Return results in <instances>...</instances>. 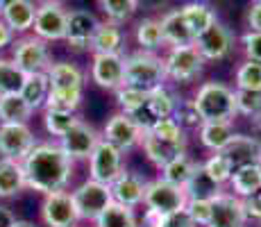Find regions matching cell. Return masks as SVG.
Here are the masks:
<instances>
[{
  "mask_svg": "<svg viewBox=\"0 0 261 227\" xmlns=\"http://www.w3.org/2000/svg\"><path fill=\"white\" fill-rule=\"evenodd\" d=\"M25 186L28 184H25V173H23L21 161L0 159V198L5 200L16 198Z\"/></svg>",
  "mask_w": 261,
  "mask_h": 227,
  "instance_id": "25",
  "label": "cell"
},
{
  "mask_svg": "<svg viewBox=\"0 0 261 227\" xmlns=\"http://www.w3.org/2000/svg\"><path fill=\"white\" fill-rule=\"evenodd\" d=\"M34 145V132L28 128V123L0 125V159L23 161Z\"/></svg>",
  "mask_w": 261,
  "mask_h": 227,
  "instance_id": "10",
  "label": "cell"
},
{
  "mask_svg": "<svg viewBox=\"0 0 261 227\" xmlns=\"http://www.w3.org/2000/svg\"><path fill=\"white\" fill-rule=\"evenodd\" d=\"M177 103L179 100L175 98L166 87H159V89L150 91L148 105H145V107H148V112L154 116V120H162V118H173Z\"/></svg>",
  "mask_w": 261,
  "mask_h": 227,
  "instance_id": "32",
  "label": "cell"
},
{
  "mask_svg": "<svg viewBox=\"0 0 261 227\" xmlns=\"http://www.w3.org/2000/svg\"><path fill=\"white\" fill-rule=\"evenodd\" d=\"M12 62L16 64L25 75L48 73V68L53 66L48 45L39 37H23V39H18V41H14L12 43Z\"/></svg>",
  "mask_w": 261,
  "mask_h": 227,
  "instance_id": "5",
  "label": "cell"
},
{
  "mask_svg": "<svg viewBox=\"0 0 261 227\" xmlns=\"http://www.w3.org/2000/svg\"><path fill=\"white\" fill-rule=\"evenodd\" d=\"M148 95H150L148 91L134 89V87H120L116 91V103H118V107L123 109V114H132L148 105Z\"/></svg>",
  "mask_w": 261,
  "mask_h": 227,
  "instance_id": "39",
  "label": "cell"
},
{
  "mask_svg": "<svg viewBox=\"0 0 261 227\" xmlns=\"http://www.w3.org/2000/svg\"><path fill=\"white\" fill-rule=\"evenodd\" d=\"M166 62V78L175 80V82L189 84L202 73L204 59L198 53L195 45H184V48H170Z\"/></svg>",
  "mask_w": 261,
  "mask_h": 227,
  "instance_id": "9",
  "label": "cell"
},
{
  "mask_svg": "<svg viewBox=\"0 0 261 227\" xmlns=\"http://www.w3.org/2000/svg\"><path fill=\"white\" fill-rule=\"evenodd\" d=\"M187 193L179 186H173L168 182H164L162 178L148 182L145 186V195H143V205L148 207V211H154L159 216H170L175 211L187 209Z\"/></svg>",
  "mask_w": 261,
  "mask_h": 227,
  "instance_id": "6",
  "label": "cell"
},
{
  "mask_svg": "<svg viewBox=\"0 0 261 227\" xmlns=\"http://www.w3.org/2000/svg\"><path fill=\"white\" fill-rule=\"evenodd\" d=\"M98 28H100V21L95 18L93 12H89V9H73V12H68V28H66V39L64 41L71 45L73 50H77V53L89 50Z\"/></svg>",
  "mask_w": 261,
  "mask_h": 227,
  "instance_id": "16",
  "label": "cell"
},
{
  "mask_svg": "<svg viewBox=\"0 0 261 227\" xmlns=\"http://www.w3.org/2000/svg\"><path fill=\"white\" fill-rule=\"evenodd\" d=\"M243 209H245V216H248V218L261 220V203H259L257 195H252V198H245L243 200Z\"/></svg>",
  "mask_w": 261,
  "mask_h": 227,
  "instance_id": "49",
  "label": "cell"
},
{
  "mask_svg": "<svg viewBox=\"0 0 261 227\" xmlns=\"http://www.w3.org/2000/svg\"><path fill=\"white\" fill-rule=\"evenodd\" d=\"M195 170V161H191L187 155L175 161H170L168 166H164L162 168V180L168 182V184L173 186H179V189H184L187 186V182L191 180V175H193Z\"/></svg>",
  "mask_w": 261,
  "mask_h": 227,
  "instance_id": "36",
  "label": "cell"
},
{
  "mask_svg": "<svg viewBox=\"0 0 261 227\" xmlns=\"http://www.w3.org/2000/svg\"><path fill=\"white\" fill-rule=\"evenodd\" d=\"M164 227H198V225L191 220L187 209H182V211H175V214L166 216V218H164Z\"/></svg>",
  "mask_w": 261,
  "mask_h": 227,
  "instance_id": "47",
  "label": "cell"
},
{
  "mask_svg": "<svg viewBox=\"0 0 261 227\" xmlns=\"http://www.w3.org/2000/svg\"><path fill=\"white\" fill-rule=\"evenodd\" d=\"M123 30H120V25H114V23H100L98 32L93 34L91 39V45H89V50H91L93 55H120V48H123Z\"/></svg>",
  "mask_w": 261,
  "mask_h": 227,
  "instance_id": "24",
  "label": "cell"
},
{
  "mask_svg": "<svg viewBox=\"0 0 261 227\" xmlns=\"http://www.w3.org/2000/svg\"><path fill=\"white\" fill-rule=\"evenodd\" d=\"M243 200L234 193H220L212 200V218L207 227H245Z\"/></svg>",
  "mask_w": 261,
  "mask_h": 227,
  "instance_id": "18",
  "label": "cell"
},
{
  "mask_svg": "<svg viewBox=\"0 0 261 227\" xmlns=\"http://www.w3.org/2000/svg\"><path fill=\"white\" fill-rule=\"evenodd\" d=\"M198 116L202 123H232L237 116V98L234 89L223 82H204L193 98Z\"/></svg>",
  "mask_w": 261,
  "mask_h": 227,
  "instance_id": "3",
  "label": "cell"
},
{
  "mask_svg": "<svg viewBox=\"0 0 261 227\" xmlns=\"http://www.w3.org/2000/svg\"><path fill=\"white\" fill-rule=\"evenodd\" d=\"M225 159L229 161L232 170L245 168V166H257L261 164V143L254 136L248 134H234L229 145L223 150Z\"/></svg>",
  "mask_w": 261,
  "mask_h": 227,
  "instance_id": "19",
  "label": "cell"
},
{
  "mask_svg": "<svg viewBox=\"0 0 261 227\" xmlns=\"http://www.w3.org/2000/svg\"><path fill=\"white\" fill-rule=\"evenodd\" d=\"M248 25L250 32H261V0L250 5L248 9Z\"/></svg>",
  "mask_w": 261,
  "mask_h": 227,
  "instance_id": "48",
  "label": "cell"
},
{
  "mask_svg": "<svg viewBox=\"0 0 261 227\" xmlns=\"http://www.w3.org/2000/svg\"><path fill=\"white\" fill-rule=\"evenodd\" d=\"M145 186H148V182H145L141 175L123 170V173L118 175V180L114 182L109 189H112L114 203H118V205H123V207H129V209H134V207L143 205Z\"/></svg>",
  "mask_w": 261,
  "mask_h": 227,
  "instance_id": "20",
  "label": "cell"
},
{
  "mask_svg": "<svg viewBox=\"0 0 261 227\" xmlns=\"http://www.w3.org/2000/svg\"><path fill=\"white\" fill-rule=\"evenodd\" d=\"M73 203L77 207L80 220H93L114 203L112 198V189L107 184H100V182L87 180L84 184H80L73 191Z\"/></svg>",
  "mask_w": 261,
  "mask_h": 227,
  "instance_id": "8",
  "label": "cell"
},
{
  "mask_svg": "<svg viewBox=\"0 0 261 227\" xmlns=\"http://www.w3.org/2000/svg\"><path fill=\"white\" fill-rule=\"evenodd\" d=\"M137 41L143 48V53H152V50L164 45V34H162V23L157 18H143L137 25Z\"/></svg>",
  "mask_w": 261,
  "mask_h": 227,
  "instance_id": "35",
  "label": "cell"
},
{
  "mask_svg": "<svg viewBox=\"0 0 261 227\" xmlns=\"http://www.w3.org/2000/svg\"><path fill=\"white\" fill-rule=\"evenodd\" d=\"M257 198H259V203H261V191H259V193H257Z\"/></svg>",
  "mask_w": 261,
  "mask_h": 227,
  "instance_id": "55",
  "label": "cell"
},
{
  "mask_svg": "<svg viewBox=\"0 0 261 227\" xmlns=\"http://www.w3.org/2000/svg\"><path fill=\"white\" fill-rule=\"evenodd\" d=\"M182 16H184V21L189 23L191 32H193L195 37H200L209 25H214L216 21H218V18H216V12L212 9V5H207V3H189V5H184Z\"/></svg>",
  "mask_w": 261,
  "mask_h": 227,
  "instance_id": "30",
  "label": "cell"
},
{
  "mask_svg": "<svg viewBox=\"0 0 261 227\" xmlns=\"http://www.w3.org/2000/svg\"><path fill=\"white\" fill-rule=\"evenodd\" d=\"M16 223V216L9 207H0V227H12Z\"/></svg>",
  "mask_w": 261,
  "mask_h": 227,
  "instance_id": "52",
  "label": "cell"
},
{
  "mask_svg": "<svg viewBox=\"0 0 261 227\" xmlns=\"http://www.w3.org/2000/svg\"><path fill=\"white\" fill-rule=\"evenodd\" d=\"M34 112L25 105L21 95H0V125L12 123H28V118Z\"/></svg>",
  "mask_w": 261,
  "mask_h": 227,
  "instance_id": "31",
  "label": "cell"
},
{
  "mask_svg": "<svg viewBox=\"0 0 261 227\" xmlns=\"http://www.w3.org/2000/svg\"><path fill=\"white\" fill-rule=\"evenodd\" d=\"M91 78L98 87L118 91L125 87V57L123 55H93Z\"/></svg>",
  "mask_w": 261,
  "mask_h": 227,
  "instance_id": "17",
  "label": "cell"
},
{
  "mask_svg": "<svg viewBox=\"0 0 261 227\" xmlns=\"http://www.w3.org/2000/svg\"><path fill=\"white\" fill-rule=\"evenodd\" d=\"M166 80V62L154 53H134L125 57V87L141 91H154L164 87Z\"/></svg>",
  "mask_w": 261,
  "mask_h": 227,
  "instance_id": "4",
  "label": "cell"
},
{
  "mask_svg": "<svg viewBox=\"0 0 261 227\" xmlns=\"http://www.w3.org/2000/svg\"><path fill=\"white\" fill-rule=\"evenodd\" d=\"M237 98V114H243L248 118H261V91H234Z\"/></svg>",
  "mask_w": 261,
  "mask_h": 227,
  "instance_id": "40",
  "label": "cell"
},
{
  "mask_svg": "<svg viewBox=\"0 0 261 227\" xmlns=\"http://www.w3.org/2000/svg\"><path fill=\"white\" fill-rule=\"evenodd\" d=\"M89 173H91L93 182L112 186L118 180V175L123 173V155L107 141H100L93 155L89 157Z\"/></svg>",
  "mask_w": 261,
  "mask_h": 227,
  "instance_id": "11",
  "label": "cell"
},
{
  "mask_svg": "<svg viewBox=\"0 0 261 227\" xmlns=\"http://www.w3.org/2000/svg\"><path fill=\"white\" fill-rule=\"evenodd\" d=\"M12 227H37V225H34L32 220H18V218H16V223H14Z\"/></svg>",
  "mask_w": 261,
  "mask_h": 227,
  "instance_id": "53",
  "label": "cell"
},
{
  "mask_svg": "<svg viewBox=\"0 0 261 227\" xmlns=\"http://www.w3.org/2000/svg\"><path fill=\"white\" fill-rule=\"evenodd\" d=\"M100 141H102V136L98 134V130H95L93 125L84 123V120H77V125H73V128L59 139V148L73 161L89 159Z\"/></svg>",
  "mask_w": 261,
  "mask_h": 227,
  "instance_id": "13",
  "label": "cell"
},
{
  "mask_svg": "<svg viewBox=\"0 0 261 227\" xmlns=\"http://www.w3.org/2000/svg\"><path fill=\"white\" fill-rule=\"evenodd\" d=\"M21 98L25 100L32 112H37L39 107H46V100L50 95V82H48V75L46 73H32V75H25V82L21 89Z\"/></svg>",
  "mask_w": 261,
  "mask_h": 227,
  "instance_id": "26",
  "label": "cell"
},
{
  "mask_svg": "<svg viewBox=\"0 0 261 227\" xmlns=\"http://www.w3.org/2000/svg\"><path fill=\"white\" fill-rule=\"evenodd\" d=\"M21 166L28 189L43 195L66 191L73 178V159L66 157L64 150L55 143H37L32 153L21 161Z\"/></svg>",
  "mask_w": 261,
  "mask_h": 227,
  "instance_id": "1",
  "label": "cell"
},
{
  "mask_svg": "<svg viewBox=\"0 0 261 227\" xmlns=\"http://www.w3.org/2000/svg\"><path fill=\"white\" fill-rule=\"evenodd\" d=\"M95 227H139V225H137L134 209L123 207L118 203H112L95 218Z\"/></svg>",
  "mask_w": 261,
  "mask_h": 227,
  "instance_id": "33",
  "label": "cell"
},
{
  "mask_svg": "<svg viewBox=\"0 0 261 227\" xmlns=\"http://www.w3.org/2000/svg\"><path fill=\"white\" fill-rule=\"evenodd\" d=\"M195 48L202 55V59H212V62H218V59H225L229 55L234 45V34L227 25H223L220 21H216L214 25H209L200 37H195Z\"/></svg>",
  "mask_w": 261,
  "mask_h": 227,
  "instance_id": "15",
  "label": "cell"
},
{
  "mask_svg": "<svg viewBox=\"0 0 261 227\" xmlns=\"http://www.w3.org/2000/svg\"><path fill=\"white\" fill-rule=\"evenodd\" d=\"M150 134L157 136L162 141H173V143H187V134L184 130L175 123V118H162L154 120V125L150 128Z\"/></svg>",
  "mask_w": 261,
  "mask_h": 227,
  "instance_id": "42",
  "label": "cell"
},
{
  "mask_svg": "<svg viewBox=\"0 0 261 227\" xmlns=\"http://www.w3.org/2000/svg\"><path fill=\"white\" fill-rule=\"evenodd\" d=\"M237 89L241 91H261V64L243 62L237 70Z\"/></svg>",
  "mask_w": 261,
  "mask_h": 227,
  "instance_id": "41",
  "label": "cell"
},
{
  "mask_svg": "<svg viewBox=\"0 0 261 227\" xmlns=\"http://www.w3.org/2000/svg\"><path fill=\"white\" fill-rule=\"evenodd\" d=\"M162 34L164 43H168L170 48H184V45L195 43V34L191 32L189 23L184 21L182 9H170L162 16Z\"/></svg>",
  "mask_w": 261,
  "mask_h": 227,
  "instance_id": "23",
  "label": "cell"
},
{
  "mask_svg": "<svg viewBox=\"0 0 261 227\" xmlns=\"http://www.w3.org/2000/svg\"><path fill=\"white\" fill-rule=\"evenodd\" d=\"M25 82V73L12 59H0V95L21 93Z\"/></svg>",
  "mask_w": 261,
  "mask_h": 227,
  "instance_id": "34",
  "label": "cell"
},
{
  "mask_svg": "<svg viewBox=\"0 0 261 227\" xmlns=\"http://www.w3.org/2000/svg\"><path fill=\"white\" fill-rule=\"evenodd\" d=\"M100 9L105 12V16L109 18V23L120 25L134 16V12L139 9L137 0H102Z\"/></svg>",
  "mask_w": 261,
  "mask_h": 227,
  "instance_id": "38",
  "label": "cell"
},
{
  "mask_svg": "<svg viewBox=\"0 0 261 227\" xmlns=\"http://www.w3.org/2000/svg\"><path fill=\"white\" fill-rule=\"evenodd\" d=\"M68 28V9L62 3H41L37 5V16H34V37L41 41H62L66 39Z\"/></svg>",
  "mask_w": 261,
  "mask_h": 227,
  "instance_id": "7",
  "label": "cell"
},
{
  "mask_svg": "<svg viewBox=\"0 0 261 227\" xmlns=\"http://www.w3.org/2000/svg\"><path fill=\"white\" fill-rule=\"evenodd\" d=\"M141 139H143V132L134 125V120L123 112L114 114L102 130V141H107L109 145H114L120 155H125L132 148H137V145L141 143Z\"/></svg>",
  "mask_w": 261,
  "mask_h": 227,
  "instance_id": "14",
  "label": "cell"
},
{
  "mask_svg": "<svg viewBox=\"0 0 261 227\" xmlns=\"http://www.w3.org/2000/svg\"><path fill=\"white\" fill-rule=\"evenodd\" d=\"M37 16V5L30 0H9L0 3V18L5 21L12 32H28L34 25Z\"/></svg>",
  "mask_w": 261,
  "mask_h": 227,
  "instance_id": "22",
  "label": "cell"
},
{
  "mask_svg": "<svg viewBox=\"0 0 261 227\" xmlns=\"http://www.w3.org/2000/svg\"><path fill=\"white\" fill-rule=\"evenodd\" d=\"M202 168H204V173L212 178L216 184H223V182H229V178H232V166H229V161L225 159V155L223 153H216L212 155L207 161L202 164Z\"/></svg>",
  "mask_w": 261,
  "mask_h": 227,
  "instance_id": "43",
  "label": "cell"
},
{
  "mask_svg": "<svg viewBox=\"0 0 261 227\" xmlns=\"http://www.w3.org/2000/svg\"><path fill=\"white\" fill-rule=\"evenodd\" d=\"M41 218L48 227H77L80 214L73 203V193L57 191L46 195L41 205Z\"/></svg>",
  "mask_w": 261,
  "mask_h": 227,
  "instance_id": "12",
  "label": "cell"
},
{
  "mask_svg": "<svg viewBox=\"0 0 261 227\" xmlns=\"http://www.w3.org/2000/svg\"><path fill=\"white\" fill-rule=\"evenodd\" d=\"M164 218H166V216H159V214H154V211L145 209V214H143V227H164Z\"/></svg>",
  "mask_w": 261,
  "mask_h": 227,
  "instance_id": "50",
  "label": "cell"
},
{
  "mask_svg": "<svg viewBox=\"0 0 261 227\" xmlns=\"http://www.w3.org/2000/svg\"><path fill=\"white\" fill-rule=\"evenodd\" d=\"M173 118H175V123H177L182 130H184V128H200V125H202V120H200L198 109H195L193 100H184V103H177Z\"/></svg>",
  "mask_w": 261,
  "mask_h": 227,
  "instance_id": "44",
  "label": "cell"
},
{
  "mask_svg": "<svg viewBox=\"0 0 261 227\" xmlns=\"http://www.w3.org/2000/svg\"><path fill=\"white\" fill-rule=\"evenodd\" d=\"M14 43V32L5 25V21L0 18V50L5 48V45H12Z\"/></svg>",
  "mask_w": 261,
  "mask_h": 227,
  "instance_id": "51",
  "label": "cell"
},
{
  "mask_svg": "<svg viewBox=\"0 0 261 227\" xmlns=\"http://www.w3.org/2000/svg\"><path fill=\"white\" fill-rule=\"evenodd\" d=\"M184 193H187L189 200H214L216 195H220L223 191H220V184H216V182L204 173L202 164H195L193 175H191V180L187 182V186H184Z\"/></svg>",
  "mask_w": 261,
  "mask_h": 227,
  "instance_id": "28",
  "label": "cell"
},
{
  "mask_svg": "<svg viewBox=\"0 0 261 227\" xmlns=\"http://www.w3.org/2000/svg\"><path fill=\"white\" fill-rule=\"evenodd\" d=\"M254 130H257V136H254V139H257L259 143H261V118L254 120Z\"/></svg>",
  "mask_w": 261,
  "mask_h": 227,
  "instance_id": "54",
  "label": "cell"
},
{
  "mask_svg": "<svg viewBox=\"0 0 261 227\" xmlns=\"http://www.w3.org/2000/svg\"><path fill=\"white\" fill-rule=\"evenodd\" d=\"M187 214L198 227H207L209 218H212V200H189Z\"/></svg>",
  "mask_w": 261,
  "mask_h": 227,
  "instance_id": "45",
  "label": "cell"
},
{
  "mask_svg": "<svg viewBox=\"0 0 261 227\" xmlns=\"http://www.w3.org/2000/svg\"><path fill=\"white\" fill-rule=\"evenodd\" d=\"M198 130H200V141H202V145L214 150V155L223 153L229 145V141L234 139L232 123H202Z\"/></svg>",
  "mask_w": 261,
  "mask_h": 227,
  "instance_id": "29",
  "label": "cell"
},
{
  "mask_svg": "<svg viewBox=\"0 0 261 227\" xmlns=\"http://www.w3.org/2000/svg\"><path fill=\"white\" fill-rule=\"evenodd\" d=\"M50 95L46 100V109H62V112H75L82 103L84 73L77 64L57 62L48 68Z\"/></svg>",
  "mask_w": 261,
  "mask_h": 227,
  "instance_id": "2",
  "label": "cell"
},
{
  "mask_svg": "<svg viewBox=\"0 0 261 227\" xmlns=\"http://www.w3.org/2000/svg\"><path fill=\"white\" fill-rule=\"evenodd\" d=\"M141 145H143L145 157L152 161L157 168H164V166H168L170 161H175V159H179V157H184V155H187V143L162 141V139H157V136H152L150 132L143 134Z\"/></svg>",
  "mask_w": 261,
  "mask_h": 227,
  "instance_id": "21",
  "label": "cell"
},
{
  "mask_svg": "<svg viewBox=\"0 0 261 227\" xmlns=\"http://www.w3.org/2000/svg\"><path fill=\"white\" fill-rule=\"evenodd\" d=\"M229 184H232L234 195L241 200L257 195L261 191V164L245 166V168L234 170L232 178H229Z\"/></svg>",
  "mask_w": 261,
  "mask_h": 227,
  "instance_id": "27",
  "label": "cell"
},
{
  "mask_svg": "<svg viewBox=\"0 0 261 227\" xmlns=\"http://www.w3.org/2000/svg\"><path fill=\"white\" fill-rule=\"evenodd\" d=\"M241 45H243L248 62L261 64V32H245L241 37Z\"/></svg>",
  "mask_w": 261,
  "mask_h": 227,
  "instance_id": "46",
  "label": "cell"
},
{
  "mask_svg": "<svg viewBox=\"0 0 261 227\" xmlns=\"http://www.w3.org/2000/svg\"><path fill=\"white\" fill-rule=\"evenodd\" d=\"M77 114L75 112H62V109H46L43 114V123H46V130L53 136H59L62 139L73 125H77Z\"/></svg>",
  "mask_w": 261,
  "mask_h": 227,
  "instance_id": "37",
  "label": "cell"
}]
</instances>
